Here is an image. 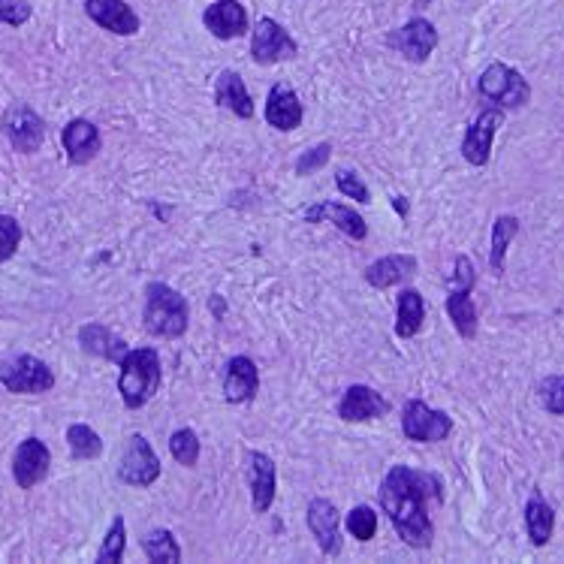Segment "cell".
I'll return each mask as SVG.
<instances>
[{
	"instance_id": "1",
	"label": "cell",
	"mask_w": 564,
	"mask_h": 564,
	"mask_svg": "<svg viewBox=\"0 0 564 564\" xmlns=\"http://www.w3.org/2000/svg\"><path fill=\"white\" fill-rule=\"evenodd\" d=\"M432 498H441V480L435 474H423L408 465H393L381 483V507L390 516L396 534L414 549L432 546L435 537L429 516Z\"/></svg>"
},
{
	"instance_id": "2",
	"label": "cell",
	"mask_w": 564,
	"mask_h": 564,
	"mask_svg": "<svg viewBox=\"0 0 564 564\" xmlns=\"http://www.w3.org/2000/svg\"><path fill=\"white\" fill-rule=\"evenodd\" d=\"M160 387V356L151 347H136L127 350L121 359V378H118V393L130 411L142 408L151 402V396Z\"/></svg>"
},
{
	"instance_id": "3",
	"label": "cell",
	"mask_w": 564,
	"mask_h": 564,
	"mask_svg": "<svg viewBox=\"0 0 564 564\" xmlns=\"http://www.w3.org/2000/svg\"><path fill=\"white\" fill-rule=\"evenodd\" d=\"M145 329L154 338H181L187 332V302L178 290L163 281H151L145 287Z\"/></svg>"
},
{
	"instance_id": "4",
	"label": "cell",
	"mask_w": 564,
	"mask_h": 564,
	"mask_svg": "<svg viewBox=\"0 0 564 564\" xmlns=\"http://www.w3.org/2000/svg\"><path fill=\"white\" fill-rule=\"evenodd\" d=\"M474 281H477V272H474V263L468 257H459L456 260V272H453V290L447 296V314L456 326V332L471 341L477 335V308L471 302V290H474Z\"/></svg>"
},
{
	"instance_id": "5",
	"label": "cell",
	"mask_w": 564,
	"mask_h": 564,
	"mask_svg": "<svg viewBox=\"0 0 564 564\" xmlns=\"http://www.w3.org/2000/svg\"><path fill=\"white\" fill-rule=\"evenodd\" d=\"M0 384L19 396H37L55 387V374L37 356H16L13 362L0 365Z\"/></svg>"
},
{
	"instance_id": "6",
	"label": "cell",
	"mask_w": 564,
	"mask_h": 564,
	"mask_svg": "<svg viewBox=\"0 0 564 564\" xmlns=\"http://www.w3.org/2000/svg\"><path fill=\"white\" fill-rule=\"evenodd\" d=\"M477 91L486 100H492V103H498L504 109H519L531 97V88L522 79V73L513 70V67H507V64H489L483 70L480 82H477Z\"/></svg>"
},
{
	"instance_id": "7",
	"label": "cell",
	"mask_w": 564,
	"mask_h": 564,
	"mask_svg": "<svg viewBox=\"0 0 564 564\" xmlns=\"http://www.w3.org/2000/svg\"><path fill=\"white\" fill-rule=\"evenodd\" d=\"M402 432L408 441L417 444H438L453 432V420L444 411L429 408L420 399H411L402 411Z\"/></svg>"
},
{
	"instance_id": "8",
	"label": "cell",
	"mask_w": 564,
	"mask_h": 564,
	"mask_svg": "<svg viewBox=\"0 0 564 564\" xmlns=\"http://www.w3.org/2000/svg\"><path fill=\"white\" fill-rule=\"evenodd\" d=\"M299 52L296 40L275 22V19H260L251 37V58L260 67H272L281 61H293Z\"/></svg>"
},
{
	"instance_id": "9",
	"label": "cell",
	"mask_w": 564,
	"mask_h": 564,
	"mask_svg": "<svg viewBox=\"0 0 564 564\" xmlns=\"http://www.w3.org/2000/svg\"><path fill=\"white\" fill-rule=\"evenodd\" d=\"M118 477H121V483L136 486V489H145L160 477V459L154 456L151 444L142 435H133L127 441V450L118 465Z\"/></svg>"
},
{
	"instance_id": "10",
	"label": "cell",
	"mask_w": 564,
	"mask_h": 564,
	"mask_svg": "<svg viewBox=\"0 0 564 564\" xmlns=\"http://www.w3.org/2000/svg\"><path fill=\"white\" fill-rule=\"evenodd\" d=\"M390 49H396L405 61H414V64H423L435 46H438V31L429 19H411L408 25H402L399 31H393L387 37Z\"/></svg>"
},
{
	"instance_id": "11",
	"label": "cell",
	"mask_w": 564,
	"mask_h": 564,
	"mask_svg": "<svg viewBox=\"0 0 564 564\" xmlns=\"http://www.w3.org/2000/svg\"><path fill=\"white\" fill-rule=\"evenodd\" d=\"M4 133H7L10 145H13L16 151H22V154L40 151V145H43V139H46L43 118H40L34 109L22 106V103L10 106V109L4 112Z\"/></svg>"
},
{
	"instance_id": "12",
	"label": "cell",
	"mask_w": 564,
	"mask_h": 564,
	"mask_svg": "<svg viewBox=\"0 0 564 564\" xmlns=\"http://www.w3.org/2000/svg\"><path fill=\"white\" fill-rule=\"evenodd\" d=\"M390 411V402L365 384H353L344 390L341 402H338V417L344 423H368V420H378Z\"/></svg>"
},
{
	"instance_id": "13",
	"label": "cell",
	"mask_w": 564,
	"mask_h": 564,
	"mask_svg": "<svg viewBox=\"0 0 564 564\" xmlns=\"http://www.w3.org/2000/svg\"><path fill=\"white\" fill-rule=\"evenodd\" d=\"M504 115L498 109H486L477 115V121L468 127L465 139H462V157L471 163V166H486L489 157H492V139L501 127Z\"/></svg>"
},
{
	"instance_id": "14",
	"label": "cell",
	"mask_w": 564,
	"mask_h": 564,
	"mask_svg": "<svg viewBox=\"0 0 564 564\" xmlns=\"http://www.w3.org/2000/svg\"><path fill=\"white\" fill-rule=\"evenodd\" d=\"M52 465V453L40 438H28L19 444L16 459H13V477L22 489H34L40 480H46Z\"/></svg>"
},
{
	"instance_id": "15",
	"label": "cell",
	"mask_w": 564,
	"mask_h": 564,
	"mask_svg": "<svg viewBox=\"0 0 564 564\" xmlns=\"http://www.w3.org/2000/svg\"><path fill=\"white\" fill-rule=\"evenodd\" d=\"M85 13L103 31H112L118 37H130L139 31V16L124 4V0H85Z\"/></svg>"
},
{
	"instance_id": "16",
	"label": "cell",
	"mask_w": 564,
	"mask_h": 564,
	"mask_svg": "<svg viewBox=\"0 0 564 564\" xmlns=\"http://www.w3.org/2000/svg\"><path fill=\"white\" fill-rule=\"evenodd\" d=\"M260 390V371L248 356H233L224 368V399L233 405L251 402Z\"/></svg>"
},
{
	"instance_id": "17",
	"label": "cell",
	"mask_w": 564,
	"mask_h": 564,
	"mask_svg": "<svg viewBox=\"0 0 564 564\" xmlns=\"http://www.w3.org/2000/svg\"><path fill=\"white\" fill-rule=\"evenodd\" d=\"M248 483H251V504L257 513H266L275 501L278 471L266 453H248Z\"/></svg>"
},
{
	"instance_id": "18",
	"label": "cell",
	"mask_w": 564,
	"mask_h": 564,
	"mask_svg": "<svg viewBox=\"0 0 564 564\" xmlns=\"http://www.w3.org/2000/svg\"><path fill=\"white\" fill-rule=\"evenodd\" d=\"M308 528L320 546L323 555H338L341 552V537H338V510L326 498H314L308 504Z\"/></svg>"
},
{
	"instance_id": "19",
	"label": "cell",
	"mask_w": 564,
	"mask_h": 564,
	"mask_svg": "<svg viewBox=\"0 0 564 564\" xmlns=\"http://www.w3.org/2000/svg\"><path fill=\"white\" fill-rule=\"evenodd\" d=\"M61 142H64V151H67L70 163H76V166H85V163H91L100 154V130L88 118H73L64 127Z\"/></svg>"
},
{
	"instance_id": "20",
	"label": "cell",
	"mask_w": 564,
	"mask_h": 564,
	"mask_svg": "<svg viewBox=\"0 0 564 564\" xmlns=\"http://www.w3.org/2000/svg\"><path fill=\"white\" fill-rule=\"evenodd\" d=\"M203 25L218 37V40H236L248 31V13L239 0H218L203 13Z\"/></svg>"
},
{
	"instance_id": "21",
	"label": "cell",
	"mask_w": 564,
	"mask_h": 564,
	"mask_svg": "<svg viewBox=\"0 0 564 564\" xmlns=\"http://www.w3.org/2000/svg\"><path fill=\"white\" fill-rule=\"evenodd\" d=\"M302 115H305V109H302V103H299V97H296L293 88L275 85V88L269 91V100H266V121H269L275 130H284V133L296 130V127L302 124Z\"/></svg>"
},
{
	"instance_id": "22",
	"label": "cell",
	"mask_w": 564,
	"mask_h": 564,
	"mask_svg": "<svg viewBox=\"0 0 564 564\" xmlns=\"http://www.w3.org/2000/svg\"><path fill=\"white\" fill-rule=\"evenodd\" d=\"M305 221H308V224L329 221V224H335L341 233H347V236L356 239V242H362V239L368 236V227H365L362 215H356L353 209H347V206H341V203H317V206L305 209Z\"/></svg>"
},
{
	"instance_id": "23",
	"label": "cell",
	"mask_w": 564,
	"mask_h": 564,
	"mask_svg": "<svg viewBox=\"0 0 564 564\" xmlns=\"http://www.w3.org/2000/svg\"><path fill=\"white\" fill-rule=\"evenodd\" d=\"M417 275V257L411 254H393V257H381L378 263H371L365 269V281L378 290H387L393 284H402L408 278Z\"/></svg>"
},
{
	"instance_id": "24",
	"label": "cell",
	"mask_w": 564,
	"mask_h": 564,
	"mask_svg": "<svg viewBox=\"0 0 564 564\" xmlns=\"http://www.w3.org/2000/svg\"><path fill=\"white\" fill-rule=\"evenodd\" d=\"M215 103L221 109H230L239 118H254V100H251L242 76L233 73V70H224L218 76V82H215Z\"/></svg>"
},
{
	"instance_id": "25",
	"label": "cell",
	"mask_w": 564,
	"mask_h": 564,
	"mask_svg": "<svg viewBox=\"0 0 564 564\" xmlns=\"http://www.w3.org/2000/svg\"><path fill=\"white\" fill-rule=\"evenodd\" d=\"M79 344L85 353H94V356H103V359H112V362H121L124 353H127V344L124 338H118L115 332H109L106 326L100 323H88L79 329Z\"/></svg>"
},
{
	"instance_id": "26",
	"label": "cell",
	"mask_w": 564,
	"mask_h": 564,
	"mask_svg": "<svg viewBox=\"0 0 564 564\" xmlns=\"http://www.w3.org/2000/svg\"><path fill=\"white\" fill-rule=\"evenodd\" d=\"M396 335L399 338H414L423 329L426 320V302L417 290H402L399 305H396Z\"/></svg>"
},
{
	"instance_id": "27",
	"label": "cell",
	"mask_w": 564,
	"mask_h": 564,
	"mask_svg": "<svg viewBox=\"0 0 564 564\" xmlns=\"http://www.w3.org/2000/svg\"><path fill=\"white\" fill-rule=\"evenodd\" d=\"M525 528H528V537H531L534 546H546L549 537H552L555 513H552V507L540 495H531L528 504H525Z\"/></svg>"
},
{
	"instance_id": "28",
	"label": "cell",
	"mask_w": 564,
	"mask_h": 564,
	"mask_svg": "<svg viewBox=\"0 0 564 564\" xmlns=\"http://www.w3.org/2000/svg\"><path fill=\"white\" fill-rule=\"evenodd\" d=\"M516 233H519V221L513 215L495 218V224H492V251H489V266H492L495 275L504 272V257H507V248H510Z\"/></svg>"
},
{
	"instance_id": "29",
	"label": "cell",
	"mask_w": 564,
	"mask_h": 564,
	"mask_svg": "<svg viewBox=\"0 0 564 564\" xmlns=\"http://www.w3.org/2000/svg\"><path fill=\"white\" fill-rule=\"evenodd\" d=\"M142 549L148 555V561H166V564H175L181 561V546L175 540V534L169 528H154L142 537Z\"/></svg>"
},
{
	"instance_id": "30",
	"label": "cell",
	"mask_w": 564,
	"mask_h": 564,
	"mask_svg": "<svg viewBox=\"0 0 564 564\" xmlns=\"http://www.w3.org/2000/svg\"><path fill=\"white\" fill-rule=\"evenodd\" d=\"M67 444H70V453L73 459H97L103 453V441L94 429L76 423L67 429Z\"/></svg>"
},
{
	"instance_id": "31",
	"label": "cell",
	"mask_w": 564,
	"mask_h": 564,
	"mask_svg": "<svg viewBox=\"0 0 564 564\" xmlns=\"http://www.w3.org/2000/svg\"><path fill=\"white\" fill-rule=\"evenodd\" d=\"M169 453H172V459H175L178 465L194 468V465L200 462V438H197V432H194V429H178V432H172V438H169Z\"/></svg>"
},
{
	"instance_id": "32",
	"label": "cell",
	"mask_w": 564,
	"mask_h": 564,
	"mask_svg": "<svg viewBox=\"0 0 564 564\" xmlns=\"http://www.w3.org/2000/svg\"><path fill=\"white\" fill-rule=\"evenodd\" d=\"M347 531L359 540V543H368L378 531V513H374L368 504H359L347 513Z\"/></svg>"
},
{
	"instance_id": "33",
	"label": "cell",
	"mask_w": 564,
	"mask_h": 564,
	"mask_svg": "<svg viewBox=\"0 0 564 564\" xmlns=\"http://www.w3.org/2000/svg\"><path fill=\"white\" fill-rule=\"evenodd\" d=\"M124 543H127L124 516H115V519H112V528H109V534H106V540H103V546H100V552H97V561H100V564H115V561H121V558H124Z\"/></svg>"
},
{
	"instance_id": "34",
	"label": "cell",
	"mask_w": 564,
	"mask_h": 564,
	"mask_svg": "<svg viewBox=\"0 0 564 564\" xmlns=\"http://www.w3.org/2000/svg\"><path fill=\"white\" fill-rule=\"evenodd\" d=\"M540 402L549 414L555 417H564V378L555 374V378H546L540 384Z\"/></svg>"
},
{
	"instance_id": "35",
	"label": "cell",
	"mask_w": 564,
	"mask_h": 564,
	"mask_svg": "<svg viewBox=\"0 0 564 564\" xmlns=\"http://www.w3.org/2000/svg\"><path fill=\"white\" fill-rule=\"evenodd\" d=\"M19 242H22V227L16 224V218L0 215V263H7L16 254Z\"/></svg>"
},
{
	"instance_id": "36",
	"label": "cell",
	"mask_w": 564,
	"mask_h": 564,
	"mask_svg": "<svg viewBox=\"0 0 564 564\" xmlns=\"http://www.w3.org/2000/svg\"><path fill=\"white\" fill-rule=\"evenodd\" d=\"M329 157H332V145H329V142L314 145L311 151H305V154L296 160V175H311V172L323 169V166L329 163Z\"/></svg>"
},
{
	"instance_id": "37",
	"label": "cell",
	"mask_w": 564,
	"mask_h": 564,
	"mask_svg": "<svg viewBox=\"0 0 564 564\" xmlns=\"http://www.w3.org/2000/svg\"><path fill=\"white\" fill-rule=\"evenodd\" d=\"M335 184H338V191H341L344 197H350V200H356V203H371V200H368V187H365V181H362L356 172L341 169V172L335 175Z\"/></svg>"
},
{
	"instance_id": "38",
	"label": "cell",
	"mask_w": 564,
	"mask_h": 564,
	"mask_svg": "<svg viewBox=\"0 0 564 564\" xmlns=\"http://www.w3.org/2000/svg\"><path fill=\"white\" fill-rule=\"evenodd\" d=\"M31 19V4L25 0H0V25H25Z\"/></svg>"
},
{
	"instance_id": "39",
	"label": "cell",
	"mask_w": 564,
	"mask_h": 564,
	"mask_svg": "<svg viewBox=\"0 0 564 564\" xmlns=\"http://www.w3.org/2000/svg\"><path fill=\"white\" fill-rule=\"evenodd\" d=\"M393 209L405 218V215H408V200H405V197H393Z\"/></svg>"
}]
</instances>
